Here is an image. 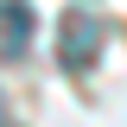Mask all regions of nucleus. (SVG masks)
I'll list each match as a JSON object with an SVG mask.
<instances>
[{
    "mask_svg": "<svg viewBox=\"0 0 127 127\" xmlns=\"http://www.w3.org/2000/svg\"><path fill=\"white\" fill-rule=\"evenodd\" d=\"M95 51H102V19L83 13V6L64 13V26H57V57H64V70H89Z\"/></svg>",
    "mask_w": 127,
    "mask_h": 127,
    "instance_id": "obj_1",
    "label": "nucleus"
},
{
    "mask_svg": "<svg viewBox=\"0 0 127 127\" xmlns=\"http://www.w3.org/2000/svg\"><path fill=\"white\" fill-rule=\"evenodd\" d=\"M26 45H32V6L6 0L0 6V57H26Z\"/></svg>",
    "mask_w": 127,
    "mask_h": 127,
    "instance_id": "obj_2",
    "label": "nucleus"
},
{
    "mask_svg": "<svg viewBox=\"0 0 127 127\" xmlns=\"http://www.w3.org/2000/svg\"><path fill=\"white\" fill-rule=\"evenodd\" d=\"M0 127H13V121H6V108H0Z\"/></svg>",
    "mask_w": 127,
    "mask_h": 127,
    "instance_id": "obj_3",
    "label": "nucleus"
}]
</instances>
